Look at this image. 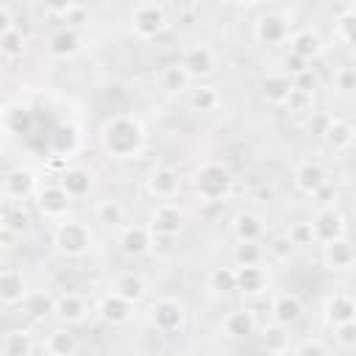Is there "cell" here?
<instances>
[{
	"label": "cell",
	"mask_w": 356,
	"mask_h": 356,
	"mask_svg": "<svg viewBox=\"0 0 356 356\" xmlns=\"http://www.w3.org/2000/svg\"><path fill=\"white\" fill-rule=\"evenodd\" d=\"M97 142L108 159L134 161L147 147V131L136 114L120 111V114H111L108 120H103V125L97 131Z\"/></svg>",
	"instance_id": "cell-1"
},
{
	"label": "cell",
	"mask_w": 356,
	"mask_h": 356,
	"mask_svg": "<svg viewBox=\"0 0 356 356\" xmlns=\"http://www.w3.org/2000/svg\"><path fill=\"white\" fill-rule=\"evenodd\" d=\"M192 189L203 203H225L234 195V175L222 161H200L192 175Z\"/></svg>",
	"instance_id": "cell-2"
},
{
	"label": "cell",
	"mask_w": 356,
	"mask_h": 356,
	"mask_svg": "<svg viewBox=\"0 0 356 356\" xmlns=\"http://www.w3.org/2000/svg\"><path fill=\"white\" fill-rule=\"evenodd\" d=\"M53 248L61 259H83L95 248V231L81 217H67L53 228Z\"/></svg>",
	"instance_id": "cell-3"
},
{
	"label": "cell",
	"mask_w": 356,
	"mask_h": 356,
	"mask_svg": "<svg viewBox=\"0 0 356 356\" xmlns=\"http://www.w3.org/2000/svg\"><path fill=\"white\" fill-rule=\"evenodd\" d=\"M186 317H189L186 303L181 298H175V295H159V298H153L147 303V323L159 334H167L170 337V334L184 331Z\"/></svg>",
	"instance_id": "cell-4"
},
{
	"label": "cell",
	"mask_w": 356,
	"mask_h": 356,
	"mask_svg": "<svg viewBox=\"0 0 356 356\" xmlns=\"http://www.w3.org/2000/svg\"><path fill=\"white\" fill-rule=\"evenodd\" d=\"M128 28H131V33L136 39H156V36H161L170 28L167 6L164 3H153V0L136 3L128 11Z\"/></svg>",
	"instance_id": "cell-5"
},
{
	"label": "cell",
	"mask_w": 356,
	"mask_h": 356,
	"mask_svg": "<svg viewBox=\"0 0 356 356\" xmlns=\"http://www.w3.org/2000/svg\"><path fill=\"white\" fill-rule=\"evenodd\" d=\"M292 25H295L292 14H286L281 8H267L253 19V39L264 47H281V44H286Z\"/></svg>",
	"instance_id": "cell-6"
},
{
	"label": "cell",
	"mask_w": 356,
	"mask_h": 356,
	"mask_svg": "<svg viewBox=\"0 0 356 356\" xmlns=\"http://www.w3.org/2000/svg\"><path fill=\"white\" fill-rule=\"evenodd\" d=\"M178 64L186 70V75L192 78V83H203L206 78H211L217 72V64H220V56L211 44L206 42H192L181 50V58Z\"/></svg>",
	"instance_id": "cell-7"
},
{
	"label": "cell",
	"mask_w": 356,
	"mask_h": 356,
	"mask_svg": "<svg viewBox=\"0 0 356 356\" xmlns=\"http://www.w3.org/2000/svg\"><path fill=\"white\" fill-rule=\"evenodd\" d=\"M309 225H312V234H314V245H328L334 239L348 236V217L337 203H323L312 214Z\"/></svg>",
	"instance_id": "cell-8"
},
{
	"label": "cell",
	"mask_w": 356,
	"mask_h": 356,
	"mask_svg": "<svg viewBox=\"0 0 356 356\" xmlns=\"http://www.w3.org/2000/svg\"><path fill=\"white\" fill-rule=\"evenodd\" d=\"M36 189H39V172L28 164H17L0 178V195L3 200L11 203H25L28 197L36 195Z\"/></svg>",
	"instance_id": "cell-9"
},
{
	"label": "cell",
	"mask_w": 356,
	"mask_h": 356,
	"mask_svg": "<svg viewBox=\"0 0 356 356\" xmlns=\"http://www.w3.org/2000/svg\"><path fill=\"white\" fill-rule=\"evenodd\" d=\"M147 231L153 234V239H172L184 231V209L175 200H164L156 203L147 214Z\"/></svg>",
	"instance_id": "cell-10"
},
{
	"label": "cell",
	"mask_w": 356,
	"mask_h": 356,
	"mask_svg": "<svg viewBox=\"0 0 356 356\" xmlns=\"http://www.w3.org/2000/svg\"><path fill=\"white\" fill-rule=\"evenodd\" d=\"M33 206L39 211V217L50 220V222H61L70 217L72 200L67 197V192L53 181V184H39L36 195H33Z\"/></svg>",
	"instance_id": "cell-11"
},
{
	"label": "cell",
	"mask_w": 356,
	"mask_h": 356,
	"mask_svg": "<svg viewBox=\"0 0 356 356\" xmlns=\"http://www.w3.org/2000/svg\"><path fill=\"white\" fill-rule=\"evenodd\" d=\"M181 186H184V178H181V172H178L175 167H170V164H156V167H150L147 175H145V192H147L150 197H156L159 203L178 197Z\"/></svg>",
	"instance_id": "cell-12"
},
{
	"label": "cell",
	"mask_w": 356,
	"mask_h": 356,
	"mask_svg": "<svg viewBox=\"0 0 356 356\" xmlns=\"http://www.w3.org/2000/svg\"><path fill=\"white\" fill-rule=\"evenodd\" d=\"M292 186L306 197H317L328 186V170L317 159H303L292 170Z\"/></svg>",
	"instance_id": "cell-13"
},
{
	"label": "cell",
	"mask_w": 356,
	"mask_h": 356,
	"mask_svg": "<svg viewBox=\"0 0 356 356\" xmlns=\"http://www.w3.org/2000/svg\"><path fill=\"white\" fill-rule=\"evenodd\" d=\"M117 245H120V253L125 259H145V256H150L156 239H153V234L147 231L145 222H125L120 228Z\"/></svg>",
	"instance_id": "cell-14"
},
{
	"label": "cell",
	"mask_w": 356,
	"mask_h": 356,
	"mask_svg": "<svg viewBox=\"0 0 356 356\" xmlns=\"http://www.w3.org/2000/svg\"><path fill=\"white\" fill-rule=\"evenodd\" d=\"M89 312H92V306L81 292H61L53 298V317L58 325L75 328V325L86 323Z\"/></svg>",
	"instance_id": "cell-15"
},
{
	"label": "cell",
	"mask_w": 356,
	"mask_h": 356,
	"mask_svg": "<svg viewBox=\"0 0 356 356\" xmlns=\"http://www.w3.org/2000/svg\"><path fill=\"white\" fill-rule=\"evenodd\" d=\"M286 53L300 58L303 64H312L325 53V42H323L317 28H298L286 39Z\"/></svg>",
	"instance_id": "cell-16"
},
{
	"label": "cell",
	"mask_w": 356,
	"mask_h": 356,
	"mask_svg": "<svg viewBox=\"0 0 356 356\" xmlns=\"http://www.w3.org/2000/svg\"><path fill=\"white\" fill-rule=\"evenodd\" d=\"M56 184L67 192L70 200H83L95 189V170L86 167V164H67L58 172V181Z\"/></svg>",
	"instance_id": "cell-17"
},
{
	"label": "cell",
	"mask_w": 356,
	"mask_h": 356,
	"mask_svg": "<svg viewBox=\"0 0 356 356\" xmlns=\"http://www.w3.org/2000/svg\"><path fill=\"white\" fill-rule=\"evenodd\" d=\"M36 125V114L31 108V103L22 100H11L0 108V128L8 136H28Z\"/></svg>",
	"instance_id": "cell-18"
},
{
	"label": "cell",
	"mask_w": 356,
	"mask_h": 356,
	"mask_svg": "<svg viewBox=\"0 0 356 356\" xmlns=\"http://www.w3.org/2000/svg\"><path fill=\"white\" fill-rule=\"evenodd\" d=\"M47 145H50L53 159L67 161L70 156H75V153L81 150V145H83V131H81V125H78V122L64 120V122H58V125L50 131Z\"/></svg>",
	"instance_id": "cell-19"
},
{
	"label": "cell",
	"mask_w": 356,
	"mask_h": 356,
	"mask_svg": "<svg viewBox=\"0 0 356 356\" xmlns=\"http://www.w3.org/2000/svg\"><path fill=\"white\" fill-rule=\"evenodd\" d=\"M323 320L328 328H337L342 323H356V300L348 289H334L323 303Z\"/></svg>",
	"instance_id": "cell-20"
},
{
	"label": "cell",
	"mask_w": 356,
	"mask_h": 356,
	"mask_svg": "<svg viewBox=\"0 0 356 356\" xmlns=\"http://www.w3.org/2000/svg\"><path fill=\"white\" fill-rule=\"evenodd\" d=\"M95 314H97L106 325H111V328H122V325H128V323L136 317V306H131L128 300L117 298L114 292H106V295L95 303Z\"/></svg>",
	"instance_id": "cell-21"
},
{
	"label": "cell",
	"mask_w": 356,
	"mask_h": 356,
	"mask_svg": "<svg viewBox=\"0 0 356 356\" xmlns=\"http://www.w3.org/2000/svg\"><path fill=\"white\" fill-rule=\"evenodd\" d=\"M320 136L334 153H348L356 142V128L345 117H325V122L320 128Z\"/></svg>",
	"instance_id": "cell-22"
},
{
	"label": "cell",
	"mask_w": 356,
	"mask_h": 356,
	"mask_svg": "<svg viewBox=\"0 0 356 356\" xmlns=\"http://www.w3.org/2000/svg\"><path fill=\"white\" fill-rule=\"evenodd\" d=\"M320 261L325 270L331 273H348L353 264H356V248L350 242V236H342V239H334L328 245H320Z\"/></svg>",
	"instance_id": "cell-23"
},
{
	"label": "cell",
	"mask_w": 356,
	"mask_h": 356,
	"mask_svg": "<svg viewBox=\"0 0 356 356\" xmlns=\"http://www.w3.org/2000/svg\"><path fill=\"white\" fill-rule=\"evenodd\" d=\"M303 300L295 292H278L270 300V323H278L284 328H295L303 320Z\"/></svg>",
	"instance_id": "cell-24"
},
{
	"label": "cell",
	"mask_w": 356,
	"mask_h": 356,
	"mask_svg": "<svg viewBox=\"0 0 356 356\" xmlns=\"http://www.w3.org/2000/svg\"><path fill=\"white\" fill-rule=\"evenodd\" d=\"M220 328H222V334H225L228 339L242 342V339L256 337V331H259V320H256V312H253V309L242 306V309H231V312L222 317Z\"/></svg>",
	"instance_id": "cell-25"
},
{
	"label": "cell",
	"mask_w": 356,
	"mask_h": 356,
	"mask_svg": "<svg viewBox=\"0 0 356 356\" xmlns=\"http://www.w3.org/2000/svg\"><path fill=\"white\" fill-rule=\"evenodd\" d=\"M28 292L31 286L19 267H0V306H22Z\"/></svg>",
	"instance_id": "cell-26"
},
{
	"label": "cell",
	"mask_w": 356,
	"mask_h": 356,
	"mask_svg": "<svg viewBox=\"0 0 356 356\" xmlns=\"http://www.w3.org/2000/svg\"><path fill=\"white\" fill-rule=\"evenodd\" d=\"M81 50H83V33L81 31H72L67 25L56 28L50 33V39H47V56H53V58L67 61V58L78 56Z\"/></svg>",
	"instance_id": "cell-27"
},
{
	"label": "cell",
	"mask_w": 356,
	"mask_h": 356,
	"mask_svg": "<svg viewBox=\"0 0 356 356\" xmlns=\"http://www.w3.org/2000/svg\"><path fill=\"white\" fill-rule=\"evenodd\" d=\"M108 292H114L117 298L128 300L131 306H139V303L147 298V284H145V278H142L139 273L125 270V273H117V275L111 278Z\"/></svg>",
	"instance_id": "cell-28"
},
{
	"label": "cell",
	"mask_w": 356,
	"mask_h": 356,
	"mask_svg": "<svg viewBox=\"0 0 356 356\" xmlns=\"http://www.w3.org/2000/svg\"><path fill=\"white\" fill-rule=\"evenodd\" d=\"M234 270H236V295H242V298H261L270 289V273L261 264L234 267Z\"/></svg>",
	"instance_id": "cell-29"
},
{
	"label": "cell",
	"mask_w": 356,
	"mask_h": 356,
	"mask_svg": "<svg viewBox=\"0 0 356 356\" xmlns=\"http://www.w3.org/2000/svg\"><path fill=\"white\" fill-rule=\"evenodd\" d=\"M264 231H267L264 217L256 214V211H250V209L236 211L231 217V234H234L236 242H261L264 239Z\"/></svg>",
	"instance_id": "cell-30"
},
{
	"label": "cell",
	"mask_w": 356,
	"mask_h": 356,
	"mask_svg": "<svg viewBox=\"0 0 356 356\" xmlns=\"http://www.w3.org/2000/svg\"><path fill=\"white\" fill-rule=\"evenodd\" d=\"M186 100H189V108L197 111V114H214L220 111L222 106V92L211 83H192L189 92H186Z\"/></svg>",
	"instance_id": "cell-31"
},
{
	"label": "cell",
	"mask_w": 356,
	"mask_h": 356,
	"mask_svg": "<svg viewBox=\"0 0 356 356\" xmlns=\"http://www.w3.org/2000/svg\"><path fill=\"white\" fill-rule=\"evenodd\" d=\"M289 89H292V78L286 72H267L259 83V92H261V100L267 106H284L286 97H289Z\"/></svg>",
	"instance_id": "cell-32"
},
{
	"label": "cell",
	"mask_w": 356,
	"mask_h": 356,
	"mask_svg": "<svg viewBox=\"0 0 356 356\" xmlns=\"http://www.w3.org/2000/svg\"><path fill=\"white\" fill-rule=\"evenodd\" d=\"M256 337H259V345H261L267 353H273V356H281V353H286V350L292 348V334H289V328H284V325H278V323H264V325H259Z\"/></svg>",
	"instance_id": "cell-33"
},
{
	"label": "cell",
	"mask_w": 356,
	"mask_h": 356,
	"mask_svg": "<svg viewBox=\"0 0 356 356\" xmlns=\"http://www.w3.org/2000/svg\"><path fill=\"white\" fill-rule=\"evenodd\" d=\"M36 348L33 342V334L22 325L17 328H8L3 337H0V356H31Z\"/></svg>",
	"instance_id": "cell-34"
},
{
	"label": "cell",
	"mask_w": 356,
	"mask_h": 356,
	"mask_svg": "<svg viewBox=\"0 0 356 356\" xmlns=\"http://www.w3.org/2000/svg\"><path fill=\"white\" fill-rule=\"evenodd\" d=\"M95 220H97L103 228L117 231V228H122V225L128 222V209H125V203L117 200V197H103V200L95 206Z\"/></svg>",
	"instance_id": "cell-35"
},
{
	"label": "cell",
	"mask_w": 356,
	"mask_h": 356,
	"mask_svg": "<svg viewBox=\"0 0 356 356\" xmlns=\"http://www.w3.org/2000/svg\"><path fill=\"white\" fill-rule=\"evenodd\" d=\"M44 353L47 356H75L78 353V337L67 325H56L44 337Z\"/></svg>",
	"instance_id": "cell-36"
},
{
	"label": "cell",
	"mask_w": 356,
	"mask_h": 356,
	"mask_svg": "<svg viewBox=\"0 0 356 356\" xmlns=\"http://www.w3.org/2000/svg\"><path fill=\"white\" fill-rule=\"evenodd\" d=\"M47 11H50V14H58V19H61L67 28L81 31V33H83V28H89V22H92V8H89V6H83V3L50 6Z\"/></svg>",
	"instance_id": "cell-37"
},
{
	"label": "cell",
	"mask_w": 356,
	"mask_h": 356,
	"mask_svg": "<svg viewBox=\"0 0 356 356\" xmlns=\"http://www.w3.org/2000/svg\"><path fill=\"white\" fill-rule=\"evenodd\" d=\"M159 86H161V92H167V95H186L189 86H192V78L186 75V70H184L178 61H172V64L161 67V72H159Z\"/></svg>",
	"instance_id": "cell-38"
},
{
	"label": "cell",
	"mask_w": 356,
	"mask_h": 356,
	"mask_svg": "<svg viewBox=\"0 0 356 356\" xmlns=\"http://www.w3.org/2000/svg\"><path fill=\"white\" fill-rule=\"evenodd\" d=\"M334 39L345 47L353 44V39H356V3L353 0H348L339 8V14L334 17Z\"/></svg>",
	"instance_id": "cell-39"
},
{
	"label": "cell",
	"mask_w": 356,
	"mask_h": 356,
	"mask_svg": "<svg viewBox=\"0 0 356 356\" xmlns=\"http://www.w3.org/2000/svg\"><path fill=\"white\" fill-rule=\"evenodd\" d=\"M206 289L214 298L236 295V270L234 267H211L206 275Z\"/></svg>",
	"instance_id": "cell-40"
},
{
	"label": "cell",
	"mask_w": 356,
	"mask_h": 356,
	"mask_svg": "<svg viewBox=\"0 0 356 356\" xmlns=\"http://www.w3.org/2000/svg\"><path fill=\"white\" fill-rule=\"evenodd\" d=\"M22 312L31 317V320H44V317H53V295L50 292H42V289H31L22 300Z\"/></svg>",
	"instance_id": "cell-41"
},
{
	"label": "cell",
	"mask_w": 356,
	"mask_h": 356,
	"mask_svg": "<svg viewBox=\"0 0 356 356\" xmlns=\"http://www.w3.org/2000/svg\"><path fill=\"white\" fill-rule=\"evenodd\" d=\"M0 222H3L6 228H11L14 234L22 236V234L31 228V214H28L25 203H11V200H6V203H3V211H0Z\"/></svg>",
	"instance_id": "cell-42"
},
{
	"label": "cell",
	"mask_w": 356,
	"mask_h": 356,
	"mask_svg": "<svg viewBox=\"0 0 356 356\" xmlns=\"http://www.w3.org/2000/svg\"><path fill=\"white\" fill-rule=\"evenodd\" d=\"M25 50H28V36L14 25L8 33H3L0 36V58H8V61H14V58H22L25 56Z\"/></svg>",
	"instance_id": "cell-43"
},
{
	"label": "cell",
	"mask_w": 356,
	"mask_h": 356,
	"mask_svg": "<svg viewBox=\"0 0 356 356\" xmlns=\"http://www.w3.org/2000/svg\"><path fill=\"white\" fill-rule=\"evenodd\" d=\"M264 261V245L261 242H236L234 245V267H253Z\"/></svg>",
	"instance_id": "cell-44"
},
{
	"label": "cell",
	"mask_w": 356,
	"mask_h": 356,
	"mask_svg": "<svg viewBox=\"0 0 356 356\" xmlns=\"http://www.w3.org/2000/svg\"><path fill=\"white\" fill-rule=\"evenodd\" d=\"M331 89L337 95H350L356 89V70L350 64H342L334 70V78H331Z\"/></svg>",
	"instance_id": "cell-45"
},
{
	"label": "cell",
	"mask_w": 356,
	"mask_h": 356,
	"mask_svg": "<svg viewBox=\"0 0 356 356\" xmlns=\"http://www.w3.org/2000/svg\"><path fill=\"white\" fill-rule=\"evenodd\" d=\"M286 239H289L292 248H309V245H314V234H312L309 220H295L286 228Z\"/></svg>",
	"instance_id": "cell-46"
},
{
	"label": "cell",
	"mask_w": 356,
	"mask_h": 356,
	"mask_svg": "<svg viewBox=\"0 0 356 356\" xmlns=\"http://www.w3.org/2000/svg\"><path fill=\"white\" fill-rule=\"evenodd\" d=\"M281 108H286L289 114H309L312 108H314V95H309V92H300V89H289V97H286V103L281 106Z\"/></svg>",
	"instance_id": "cell-47"
},
{
	"label": "cell",
	"mask_w": 356,
	"mask_h": 356,
	"mask_svg": "<svg viewBox=\"0 0 356 356\" xmlns=\"http://www.w3.org/2000/svg\"><path fill=\"white\" fill-rule=\"evenodd\" d=\"M264 256L273 259V261H289V256H292V245H289L286 234L273 236V239L267 242V248H264Z\"/></svg>",
	"instance_id": "cell-48"
},
{
	"label": "cell",
	"mask_w": 356,
	"mask_h": 356,
	"mask_svg": "<svg viewBox=\"0 0 356 356\" xmlns=\"http://www.w3.org/2000/svg\"><path fill=\"white\" fill-rule=\"evenodd\" d=\"M292 356H331V353H328V345L320 337H306L295 345Z\"/></svg>",
	"instance_id": "cell-49"
},
{
	"label": "cell",
	"mask_w": 356,
	"mask_h": 356,
	"mask_svg": "<svg viewBox=\"0 0 356 356\" xmlns=\"http://www.w3.org/2000/svg\"><path fill=\"white\" fill-rule=\"evenodd\" d=\"M334 331V342L342 348V350H353L356 348V323H342Z\"/></svg>",
	"instance_id": "cell-50"
},
{
	"label": "cell",
	"mask_w": 356,
	"mask_h": 356,
	"mask_svg": "<svg viewBox=\"0 0 356 356\" xmlns=\"http://www.w3.org/2000/svg\"><path fill=\"white\" fill-rule=\"evenodd\" d=\"M317 72L312 70V67H306V70H300L298 75H292V86L295 89H300V92H309V95H314L317 92Z\"/></svg>",
	"instance_id": "cell-51"
},
{
	"label": "cell",
	"mask_w": 356,
	"mask_h": 356,
	"mask_svg": "<svg viewBox=\"0 0 356 356\" xmlns=\"http://www.w3.org/2000/svg\"><path fill=\"white\" fill-rule=\"evenodd\" d=\"M17 242H19V234H14L11 228H6V225L0 222V248L8 250V248H14Z\"/></svg>",
	"instance_id": "cell-52"
},
{
	"label": "cell",
	"mask_w": 356,
	"mask_h": 356,
	"mask_svg": "<svg viewBox=\"0 0 356 356\" xmlns=\"http://www.w3.org/2000/svg\"><path fill=\"white\" fill-rule=\"evenodd\" d=\"M11 28H14V14H11V8H8V6H3V3H0V36H3V33H8Z\"/></svg>",
	"instance_id": "cell-53"
}]
</instances>
